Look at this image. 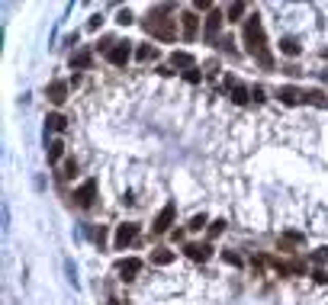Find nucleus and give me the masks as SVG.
<instances>
[{"instance_id":"dca6fc26","label":"nucleus","mask_w":328,"mask_h":305,"mask_svg":"<svg viewBox=\"0 0 328 305\" xmlns=\"http://www.w3.org/2000/svg\"><path fill=\"white\" fill-rule=\"evenodd\" d=\"M171 260H174V254H171V251H164V248H158V251L151 254V263H158V267H167Z\"/></svg>"},{"instance_id":"5701e85b","label":"nucleus","mask_w":328,"mask_h":305,"mask_svg":"<svg viewBox=\"0 0 328 305\" xmlns=\"http://www.w3.org/2000/svg\"><path fill=\"white\" fill-rule=\"evenodd\" d=\"M65 180H74L78 177V161H65V174H62Z\"/></svg>"},{"instance_id":"f3484780","label":"nucleus","mask_w":328,"mask_h":305,"mask_svg":"<svg viewBox=\"0 0 328 305\" xmlns=\"http://www.w3.org/2000/svg\"><path fill=\"white\" fill-rule=\"evenodd\" d=\"M62 154H65V145H62V141H52V145H48V164L62 161Z\"/></svg>"},{"instance_id":"0eeeda50","label":"nucleus","mask_w":328,"mask_h":305,"mask_svg":"<svg viewBox=\"0 0 328 305\" xmlns=\"http://www.w3.org/2000/svg\"><path fill=\"white\" fill-rule=\"evenodd\" d=\"M219 29H222V13H219V10H213V13L206 16V39L216 42V39H219Z\"/></svg>"},{"instance_id":"ddd939ff","label":"nucleus","mask_w":328,"mask_h":305,"mask_svg":"<svg viewBox=\"0 0 328 305\" xmlns=\"http://www.w3.org/2000/svg\"><path fill=\"white\" fill-rule=\"evenodd\" d=\"M302 100L312 103V106H328V100H325L322 90H302Z\"/></svg>"},{"instance_id":"2f4dec72","label":"nucleus","mask_w":328,"mask_h":305,"mask_svg":"<svg viewBox=\"0 0 328 305\" xmlns=\"http://www.w3.org/2000/svg\"><path fill=\"white\" fill-rule=\"evenodd\" d=\"M322 77H325V80H328V71H325V74H322Z\"/></svg>"},{"instance_id":"412c9836","label":"nucleus","mask_w":328,"mask_h":305,"mask_svg":"<svg viewBox=\"0 0 328 305\" xmlns=\"http://www.w3.org/2000/svg\"><path fill=\"white\" fill-rule=\"evenodd\" d=\"M290 244H302V235H299V231H286V235L280 238V248H290Z\"/></svg>"},{"instance_id":"a211bd4d","label":"nucleus","mask_w":328,"mask_h":305,"mask_svg":"<svg viewBox=\"0 0 328 305\" xmlns=\"http://www.w3.org/2000/svg\"><path fill=\"white\" fill-rule=\"evenodd\" d=\"M90 65H93L90 52H78L74 58H71V68H90Z\"/></svg>"},{"instance_id":"2eb2a0df","label":"nucleus","mask_w":328,"mask_h":305,"mask_svg":"<svg viewBox=\"0 0 328 305\" xmlns=\"http://www.w3.org/2000/svg\"><path fill=\"white\" fill-rule=\"evenodd\" d=\"M248 96H251V90L245 87V84H232V100L241 106V103H248Z\"/></svg>"},{"instance_id":"7c9ffc66","label":"nucleus","mask_w":328,"mask_h":305,"mask_svg":"<svg viewBox=\"0 0 328 305\" xmlns=\"http://www.w3.org/2000/svg\"><path fill=\"white\" fill-rule=\"evenodd\" d=\"M251 96H254V100L261 103V100H264V87H251Z\"/></svg>"},{"instance_id":"b1692460","label":"nucleus","mask_w":328,"mask_h":305,"mask_svg":"<svg viewBox=\"0 0 328 305\" xmlns=\"http://www.w3.org/2000/svg\"><path fill=\"white\" fill-rule=\"evenodd\" d=\"M245 4H232V7H228V19H238V16H245Z\"/></svg>"},{"instance_id":"7ed1b4c3","label":"nucleus","mask_w":328,"mask_h":305,"mask_svg":"<svg viewBox=\"0 0 328 305\" xmlns=\"http://www.w3.org/2000/svg\"><path fill=\"white\" fill-rule=\"evenodd\" d=\"M174 215H177V206H174V202H167L164 209L158 212V218H155L151 231H155V235H164V231H171V222H174Z\"/></svg>"},{"instance_id":"20e7f679","label":"nucleus","mask_w":328,"mask_h":305,"mask_svg":"<svg viewBox=\"0 0 328 305\" xmlns=\"http://www.w3.org/2000/svg\"><path fill=\"white\" fill-rule=\"evenodd\" d=\"M74 199H78L81 209H90L93 199H97V180H84L78 187V193H74Z\"/></svg>"},{"instance_id":"f257e3e1","label":"nucleus","mask_w":328,"mask_h":305,"mask_svg":"<svg viewBox=\"0 0 328 305\" xmlns=\"http://www.w3.org/2000/svg\"><path fill=\"white\" fill-rule=\"evenodd\" d=\"M241 39H245V45H248V55L258 61L261 68H267L271 71L274 68V55H271V48H267V39H264V26H261V16L254 13V16H248V23H245V32H241Z\"/></svg>"},{"instance_id":"4468645a","label":"nucleus","mask_w":328,"mask_h":305,"mask_svg":"<svg viewBox=\"0 0 328 305\" xmlns=\"http://www.w3.org/2000/svg\"><path fill=\"white\" fill-rule=\"evenodd\" d=\"M171 65L190 71V68H193V55H187V52H174V55H171Z\"/></svg>"},{"instance_id":"f8f14e48","label":"nucleus","mask_w":328,"mask_h":305,"mask_svg":"<svg viewBox=\"0 0 328 305\" xmlns=\"http://www.w3.org/2000/svg\"><path fill=\"white\" fill-rule=\"evenodd\" d=\"M180 23H184V35H187V39H197V26H200L197 16H193V13H184V16H180Z\"/></svg>"},{"instance_id":"f03ea898","label":"nucleus","mask_w":328,"mask_h":305,"mask_svg":"<svg viewBox=\"0 0 328 305\" xmlns=\"http://www.w3.org/2000/svg\"><path fill=\"white\" fill-rule=\"evenodd\" d=\"M171 10H174L171 4H164V7H158V10H151V13H148V19L142 23V26H145V32H151L155 39H164V42H171V39H177V26H174L177 19H164L167 13H171Z\"/></svg>"},{"instance_id":"c85d7f7f","label":"nucleus","mask_w":328,"mask_h":305,"mask_svg":"<svg viewBox=\"0 0 328 305\" xmlns=\"http://www.w3.org/2000/svg\"><path fill=\"white\" fill-rule=\"evenodd\" d=\"M184 77H187L190 84H200V71H197V68H190V71H187V74H184Z\"/></svg>"},{"instance_id":"4be33fe9","label":"nucleus","mask_w":328,"mask_h":305,"mask_svg":"<svg viewBox=\"0 0 328 305\" xmlns=\"http://www.w3.org/2000/svg\"><path fill=\"white\" fill-rule=\"evenodd\" d=\"M136 55H139V61H148V58H158V48L155 45H142Z\"/></svg>"},{"instance_id":"bb28decb","label":"nucleus","mask_w":328,"mask_h":305,"mask_svg":"<svg viewBox=\"0 0 328 305\" xmlns=\"http://www.w3.org/2000/svg\"><path fill=\"white\" fill-rule=\"evenodd\" d=\"M312 260H315V263H325V260H328V248H319V251L312 254Z\"/></svg>"},{"instance_id":"c756f323","label":"nucleus","mask_w":328,"mask_h":305,"mask_svg":"<svg viewBox=\"0 0 328 305\" xmlns=\"http://www.w3.org/2000/svg\"><path fill=\"white\" fill-rule=\"evenodd\" d=\"M222 228H225V222H222V218H219V222H213V225H209V235H219V231H222Z\"/></svg>"},{"instance_id":"393cba45","label":"nucleus","mask_w":328,"mask_h":305,"mask_svg":"<svg viewBox=\"0 0 328 305\" xmlns=\"http://www.w3.org/2000/svg\"><path fill=\"white\" fill-rule=\"evenodd\" d=\"M222 260L232 263V267H241V257H238V254H232V251H222Z\"/></svg>"},{"instance_id":"9b49d317","label":"nucleus","mask_w":328,"mask_h":305,"mask_svg":"<svg viewBox=\"0 0 328 305\" xmlns=\"http://www.w3.org/2000/svg\"><path fill=\"white\" fill-rule=\"evenodd\" d=\"M277 96H280V103H286V106H296V103L302 100V90H296V87H290V84H286V87H280V90H277Z\"/></svg>"},{"instance_id":"9d476101","label":"nucleus","mask_w":328,"mask_h":305,"mask_svg":"<svg viewBox=\"0 0 328 305\" xmlns=\"http://www.w3.org/2000/svg\"><path fill=\"white\" fill-rule=\"evenodd\" d=\"M187 257L190 260H209V254H213V248H209V244H187Z\"/></svg>"},{"instance_id":"aec40b11","label":"nucleus","mask_w":328,"mask_h":305,"mask_svg":"<svg viewBox=\"0 0 328 305\" xmlns=\"http://www.w3.org/2000/svg\"><path fill=\"white\" fill-rule=\"evenodd\" d=\"M45 122H48V129H55V132H62V129L68 126V119H65V116H58V113H52Z\"/></svg>"},{"instance_id":"39448f33","label":"nucleus","mask_w":328,"mask_h":305,"mask_svg":"<svg viewBox=\"0 0 328 305\" xmlns=\"http://www.w3.org/2000/svg\"><path fill=\"white\" fill-rule=\"evenodd\" d=\"M136 238H139V225L136 222H123V225L116 228V241L113 244H116V251H123L126 244H132Z\"/></svg>"},{"instance_id":"a878e982","label":"nucleus","mask_w":328,"mask_h":305,"mask_svg":"<svg viewBox=\"0 0 328 305\" xmlns=\"http://www.w3.org/2000/svg\"><path fill=\"white\" fill-rule=\"evenodd\" d=\"M203 225H206V215H193L190 228H193V231H203Z\"/></svg>"},{"instance_id":"423d86ee","label":"nucleus","mask_w":328,"mask_h":305,"mask_svg":"<svg viewBox=\"0 0 328 305\" xmlns=\"http://www.w3.org/2000/svg\"><path fill=\"white\" fill-rule=\"evenodd\" d=\"M129 45H132V42H116V45L106 52V61H109V65H116V68H123L126 61L132 58V48H129Z\"/></svg>"},{"instance_id":"6e6552de","label":"nucleus","mask_w":328,"mask_h":305,"mask_svg":"<svg viewBox=\"0 0 328 305\" xmlns=\"http://www.w3.org/2000/svg\"><path fill=\"white\" fill-rule=\"evenodd\" d=\"M142 270V260L139 257H126V260H119V276L123 279H136V273Z\"/></svg>"},{"instance_id":"cd10ccee","label":"nucleus","mask_w":328,"mask_h":305,"mask_svg":"<svg viewBox=\"0 0 328 305\" xmlns=\"http://www.w3.org/2000/svg\"><path fill=\"white\" fill-rule=\"evenodd\" d=\"M116 23H123V26H129V23H132V13H129V10H119V16H116Z\"/></svg>"},{"instance_id":"6ab92c4d","label":"nucleus","mask_w":328,"mask_h":305,"mask_svg":"<svg viewBox=\"0 0 328 305\" xmlns=\"http://www.w3.org/2000/svg\"><path fill=\"white\" fill-rule=\"evenodd\" d=\"M280 52H283V55H290V58H293V55H299V45H296V39H280Z\"/></svg>"},{"instance_id":"473e14b6","label":"nucleus","mask_w":328,"mask_h":305,"mask_svg":"<svg viewBox=\"0 0 328 305\" xmlns=\"http://www.w3.org/2000/svg\"><path fill=\"white\" fill-rule=\"evenodd\" d=\"M113 305H119V302H116V299H113Z\"/></svg>"},{"instance_id":"1a4fd4ad","label":"nucleus","mask_w":328,"mask_h":305,"mask_svg":"<svg viewBox=\"0 0 328 305\" xmlns=\"http://www.w3.org/2000/svg\"><path fill=\"white\" fill-rule=\"evenodd\" d=\"M48 100H52V103H65L68 100V84L65 80H52V84H48Z\"/></svg>"}]
</instances>
